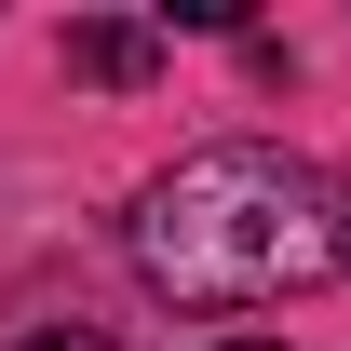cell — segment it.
<instances>
[{
    "instance_id": "obj_4",
    "label": "cell",
    "mask_w": 351,
    "mask_h": 351,
    "mask_svg": "<svg viewBox=\"0 0 351 351\" xmlns=\"http://www.w3.org/2000/svg\"><path fill=\"white\" fill-rule=\"evenodd\" d=\"M217 351H270V338H217Z\"/></svg>"
},
{
    "instance_id": "obj_1",
    "label": "cell",
    "mask_w": 351,
    "mask_h": 351,
    "mask_svg": "<svg viewBox=\"0 0 351 351\" xmlns=\"http://www.w3.org/2000/svg\"><path fill=\"white\" fill-rule=\"evenodd\" d=\"M135 270L149 298L176 311H257V298H298L324 270H351V189L311 176L298 149H189L176 176L135 189Z\"/></svg>"
},
{
    "instance_id": "obj_2",
    "label": "cell",
    "mask_w": 351,
    "mask_h": 351,
    "mask_svg": "<svg viewBox=\"0 0 351 351\" xmlns=\"http://www.w3.org/2000/svg\"><path fill=\"white\" fill-rule=\"evenodd\" d=\"M68 68H82V82H149L162 41H149V27H68Z\"/></svg>"
},
{
    "instance_id": "obj_3",
    "label": "cell",
    "mask_w": 351,
    "mask_h": 351,
    "mask_svg": "<svg viewBox=\"0 0 351 351\" xmlns=\"http://www.w3.org/2000/svg\"><path fill=\"white\" fill-rule=\"evenodd\" d=\"M14 351H108L95 324H41V338H14Z\"/></svg>"
}]
</instances>
